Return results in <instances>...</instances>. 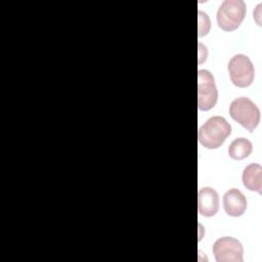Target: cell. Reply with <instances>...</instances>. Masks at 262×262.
I'll return each mask as SVG.
<instances>
[{
	"instance_id": "6da1fadb",
	"label": "cell",
	"mask_w": 262,
	"mask_h": 262,
	"mask_svg": "<svg viewBox=\"0 0 262 262\" xmlns=\"http://www.w3.org/2000/svg\"><path fill=\"white\" fill-rule=\"evenodd\" d=\"M231 133V126L225 118L214 116L209 118L198 132L199 142L207 148H218Z\"/></svg>"
},
{
	"instance_id": "7a4b0ae2",
	"label": "cell",
	"mask_w": 262,
	"mask_h": 262,
	"mask_svg": "<svg viewBox=\"0 0 262 262\" xmlns=\"http://www.w3.org/2000/svg\"><path fill=\"white\" fill-rule=\"evenodd\" d=\"M229 115L244 128L252 132L260 122V110L248 97L233 99L229 105Z\"/></svg>"
},
{
	"instance_id": "3957f363",
	"label": "cell",
	"mask_w": 262,
	"mask_h": 262,
	"mask_svg": "<svg viewBox=\"0 0 262 262\" xmlns=\"http://www.w3.org/2000/svg\"><path fill=\"white\" fill-rule=\"evenodd\" d=\"M246 3L243 0H225L217 11V24L224 31H233L239 27L246 16Z\"/></svg>"
},
{
	"instance_id": "277c9868",
	"label": "cell",
	"mask_w": 262,
	"mask_h": 262,
	"mask_svg": "<svg viewBox=\"0 0 262 262\" xmlns=\"http://www.w3.org/2000/svg\"><path fill=\"white\" fill-rule=\"evenodd\" d=\"M227 70L231 82L237 87H248L254 80V66L251 59L245 54L233 55L228 62Z\"/></svg>"
},
{
	"instance_id": "5b68a950",
	"label": "cell",
	"mask_w": 262,
	"mask_h": 262,
	"mask_svg": "<svg viewBox=\"0 0 262 262\" xmlns=\"http://www.w3.org/2000/svg\"><path fill=\"white\" fill-rule=\"evenodd\" d=\"M218 99V90L213 75L208 70L198 72V106L201 111L213 108Z\"/></svg>"
},
{
	"instance_id": "8992f818",
	"label": "cell",
	"mask_w": 262,
	"mask_h": 262,
	"mask_svg": "<svg viewBox=\"0 0 262 262\" xmlns=\"http://www.w3.org/2000/svg\"><path fill=\"white\" fill-rule=\"evenodd\" d=\"M213 254L217 262H243L244 248L239 241L231 236L218 238L213 245Z\"/></svg>"
},
{
	"instance_id": "52a82bcc",
	"label": "cell",
	"mask_w": 262,
	"mask_h": 262,
	"mask_svg": "<svg viewBox=\"0 0 262 262\" xmlns=\"http://www.w3.org/2000/svg\"><path fill=\"white\" fill-rule=\"evenodd\" d=\"M219 209V195L212 187H203L198 193V210L205 217L214 216Z\"/></svg>"
},
{
	"instance_id": "ba28073f",
	"label": "cell",
	"mask_w": 262,
	"mask_h": 262,
	"mask_svg": "<svg viewBox=\"0 0 262 262\" xmlns=\"http://www.w3.org/2000/svg\"><path fill=\"white\" fill-rule=\"evenodd\" d=\"M223 208L229 216H242L247 209L246 196L239 189L230 188L223 195Z\"/></svg>"
},
{
	"instance_id": "9c48e42d",
	"label": "cell",
	"mask_w": 262,
	"mask_h": 262,
	"mask_svg": "<svg viewBox=\"0 0 262 262\" xmlns=\"http://www.w3.org/2000/svg\"><path fill=\"white\" fill-rule=\"evenodd\" d=\"M242 180L249 190L262 193V168L259 164L252 163L248 165L243 171Z\"/></svg>"
},
{
	"instance_id": "30bf717a",
	"label": "cell",
	"mask_w": 262,
	"mask_h": 262,
	"mask_svg": "<svg viewBox=\"0 0 262 262\" xmlns=\"http://www.w3.org/2000/svg\"><path fill=\"white\" fill-rule=\"evenodd\" d=\"M252 142L244 137L235 138L228 146V155L233 160H243L252 152Z\"/></svg>"
},
{
	"instance_id": "8fae6325",
	"label": "cell",
	"mask_w": 262,
	"mask_h": 262,
	"mask_svg": "<svg viewBox=\"0 0 262 262\" xmlns=\"http://www.w3.org/2000/svg\"><path fill=\"white\" fill-rule=\"evenodd\" d=\"M199 37H203L208 34L211 23L208 14L202 10H199Z\"/></svg>"
},
{
	"instance_id": "7c38bea8",
	"label": "cell",
	"mask_w": 262,
	"mask_h": 262,
	"mask_svg": "<svg viewBox=\"0 0 262 262\" xmlns=\"http://www.w3.org/2000/svg\"><path fill=\"white\" fill-rule=\"evenodd\" d=\"M207 47L199 43V63H202L207 58Z\"/></svg>"
}]
</instances>
